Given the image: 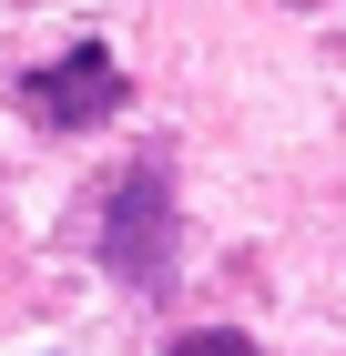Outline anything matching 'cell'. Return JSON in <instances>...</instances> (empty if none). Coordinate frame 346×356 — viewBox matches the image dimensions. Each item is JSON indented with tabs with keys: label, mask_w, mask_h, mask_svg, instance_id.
<instances>
[{
	"label": "cell",
	"mask_w": 346,
	"mask_h": 356,
	"mask_svg": "<svg viewBox=\"0 0 346 356\" xmlns=\"http://www.w3.org/2000/svg\"><path fill=\"white\" fill-rule=\"evenodd\" d=\"M102 254L123 285H153L163 265H173V173L163 163H133L123 184H112L102 204Z\"/></svg>",
	"instance_id": "obj_1"
},
{
	"label": "cell",
	"mask_w": 346,
	"mask_h": 356,
	"mask_svg": "<svg viewBox=\"0 0 346 356\" xmlns=\"http://www.w3.org/2000/svg\"><path fill=\"white\" fill-rule=\"evenodd\" d=\"M21 102L41 112V122H61V133H81V122L123 112V72H112V51H72V61H52V72H31Z\"/></svg>",
	"instance_id": "obj_2"
},
{
	"label": "cell",
	"mask_w": 346,
	"mask_h": 356,
	"mask_svg": "<svg viewBox=\"0 0 346 356\" xmlns=\"http://www.w3.org/2000/svg\"><path fill=\"white\" fill-rule=\"evenodd\" d=\"M173 356H255V346H244V336H184Z\"/></svg>",
	"instance_id": "obj_3"
}]
</instances>
